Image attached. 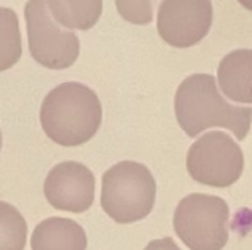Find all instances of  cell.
<instances>
[{"instance_id": "obj_1", "label": "cell", "mask_w": 252, "mask_h": 250, "mask_svg": "<svg viewBox=\"0 0 252 250\" xmlns=\"http://www.w3.org/2000/svg\"><path fill=\"white\" fill-rule=\"evenodd\" d=\"M177 122L189 137L202 131L221 127L244 140L252 124V108L230 105L217 88L216 78L210 74H193L182 81L174 97Z\"/></svg>"}, {"instance_id": "obj_2", "label": "cell", "mask_w": 252, "mask_h": 250, "mask_svg": "<svg viewBox=\"0 0 252 250\" xmlns=\"http://www.w3.org/2000/svg\"><path fill=\"white\" fill-rule=\"evenodd\" d=\"M40 122L46 136L61 146H80L94 137L102 124L97 94L81 83H63L44 97Z\"/></svg>"}, {"instance_id": "obj_3", "label": "cell", "mask_w": 252, "mask_h": 250, "mask_svg": "<svg viewBox=\"0 0 252 250\" xmlns=\"http://www.w3.org/2000/svg\"><path fill=\"white\" fill-rule=\"evenodd\" d=\"M155 197V178L143 164L123 161L102 177V209L118 224L145 220L154 209Z\"/></svg>"}, {"instance_id": "obj_4", "label": "cell", "mask_w": 252, "mask_h": 250, "mask_svg": "<svg viewBox=\"0 0 252 250\" xmlns=\"http://www.w3.org/2000/svg\"><path fill=\"white\" fill-rule=\"evenodd\" d=\"M229 215L224 199L193 193L177 205L173 225L190 250H221L229 242Z\"/></svg>"}, {"instance_id": "obj_5", "label": "cell", "mask_w": 252, "mask_h": 250, "mask_svg": "<svg viewBox=\"0 0 252 250\" xmlns=\"http://www.w3.org/2000/svg\"><path fill=\"white\" fill-rule=\"evenodd\" d=\"M245 167L241 146L223 131H211L196 140L186 158L189 175L210 187L226 189L233 186Z\"/></svg>"}, {"instance_id": "obj_6", "label": "cell", "mask_w": 252, "mask_h": 250, "mask_svg": "<svg viewBox=\"0 0 252 250\" xmlns=\"http://www.w3.org/2000/svg\"><path fill=\"white\" fill-rule=\"evenodd\" d=\"M25 19L28 49L37 63L49 69H66L77 60L78 37L55 22L46 0H28Z\"/></svg>"}, {"instance_id": "obj_7", "label": "cell", "mask_w": 252, "mask_h": 250, "mask_svg": "<svg viewBox=\"0 0 252 250\" xmlns=\"http://www.w3.org/2000/svg\"><path fill=\"white\" fill-rule=\"evenodd\" d=\"M213 15L211 0H162L157 28L167 44L188 49L207 37L213 25Z\"/></svg>"}, {"instance_id": "obj_8", "label": "cell", "mask_w": 252, "mask_h": 250, "mask_svg": "<svg viewBox=\"0 0 252 250\" xmlns=\"http://www.w3.org/2000/svg\"><path fill=\"white\" fill-rule=\"evenodd\" d=\"M96 180L80 162L66 161L53 167L44 180V196L59 211L83 214L94 202Z\"/></svg>"}, {"instance_id": "obj_9", "label": "cell", "mask_w": 252, "mask_h": 250, "mask_svg": "<svg viewBox=\"0 0 252 250\" xmlns=\"http://www.w3.org/2000/svg\"><path fill=\"white\" fill-rule=\"evenodd\" d=\"M221 91L233 102L252 103V50L238 49L226 55L217 69Z\"/></svg>"}, {"instance_id": "obj_10", "label": "cell", "mask_w": 252, "mask_h": 250, "mask_svg": "<svg viewBox=\"0 0 252 250\" xmlns=\"http://www.w3.org/2000/svg\"><path fill=\"white\" fill-rule=\"evenodd\" d=\"M32 250H86L87 236L83 227L69 218H47L41 221L31 237Z\"/></svg>"}, {"instance_id": "obj_11", "label": "cell", "mask_w": 252, "mask_h": 250, "mask_svg": "<svg viewBox=\"0 0 252 250\" xmlns=\"http://www.w3.org/2000/svg\"><path fill=\"white\" fill-rule=\"evenodd\" d=\"M55 21L68 29L87 31L99 21L103 0H46Z\"/></svg>"}, {"instance_id": "obj_12", "label": "cell", "mask_w": 252, "mask_h": 250, "mask_svg": "<svg viewBox=\"0 0 252 250\" xmlns=\"http://www.w3.org/2000/svg\"><path fill=\"white\" fill-rule=\"evenodd\" d=\"M1 208V250H22L25 248L27 224L16 208L6 202L0 203Z\"/></svg>"}, {"instance_id": "obj_13", "label": "cell", "mask_w": 252, "mask_h": 250, "mask_svg": "<svg viewBox=\"0 0 252 250\" xmlns=\"http://www.w3.org/2000/svg\"><path fill=\"white\" fill-rule=\"evenodd\" d=\"M1 69L12 66L21 56V40L16 13L7 7H1Z\"/></svg>"}, {"instance_id": "obj_14", "label": "cell", "mask_w": 252, "mask_h": 250, "mask_svg": "<svg viewBox=\"0 0 252 250\" xmlns=\"http://www.w3.org/2000/svg\"><path fill=\"white\" fill-rule=\"evenodd\" d=\"M155 0H115L117 10L130 24L148 25L154 19Z\"/></svg>"}, {"instance_id": "obj_15", "label": "cell", "mask_w": 252, "mask_h": 250, "mask_svg": "<svg viewBox=\"0 0 252 250\" xmlns=\"http://www.w3.org/2000/svg\"><path fill=\"white\" fill-rule=\"evenodd\" d=\"M143 250H180L171 237H164L159 240H152Z\"/></svg>"}, {"instance_id": "obj_16", "label": "cell", "mask_w": 252, "mask_h": 250, "mask_svg": "<svg viewBox=\"0 0 252 250\" xmlns=\"http://www.w3.org/2000/svg\"><path fill=\"white\" fill-rule=\"evenodd\" d=\"M245 9H248V10H252V0H238Z\"/></svg>"}]
</instances>
